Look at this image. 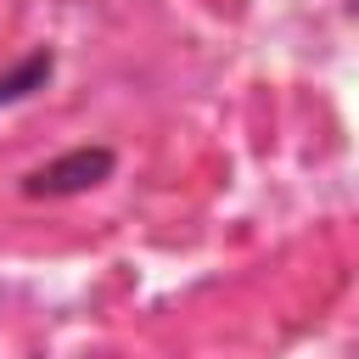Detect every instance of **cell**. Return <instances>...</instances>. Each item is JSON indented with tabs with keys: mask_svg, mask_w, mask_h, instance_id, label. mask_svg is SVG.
<instances>
[{
	"mask_svg": "<svg viewBox=\"0 0 359 359\" xmlns=\"http://www.w3.org/2000/svg\"><path fill=\"white\" fill-rule=\"evenodd\" d=\"M112 168H118V151L112 146H73V151H56L39 168H28L22 174V196H50V202L84 196V191L107 185Z\"/></svg>",
	"mask_w": 359,
	"mask_h": 359,
	"instance_id": "6da1fadb",
	"label": "cell"
},
{
	"mask_svg": "<svg viewBox=\"0 0 359 359\" xmlns=\"http://www.w3.org/2000/svg\"><path fill=\"white\" fill-rule=\"evenodd\" d=\"M56 73V50L50 45H34L28 56H17L6 73H0V107H22L28 95H39Z\"/></svg>",
	"mask_w": 359,
	"mask_h": 359,
	"instance_id": "7a4b0ae2",
	"label": "cell"
}]
</instances>
